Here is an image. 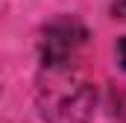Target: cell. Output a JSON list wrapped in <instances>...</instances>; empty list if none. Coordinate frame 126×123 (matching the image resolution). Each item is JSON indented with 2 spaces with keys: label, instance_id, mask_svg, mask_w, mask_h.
Instances as JSON below:
<instances>
[{
  "label": "cell",
  "instance_id": "obj_1",
  "mask_svg": "<svg viewBox=\"0 0 126 123\" xmlns=\"http://www.w3.org/2000/svg\"><path fill=\"white\" fill-rule=\"evenodd\" d=\"M111 12H114L117 18L126 21V0H114V3H111Z\"/></svg>",
  "mask_w": 126,
  "mask_h": 123
},
{
  "label": "cell",
  "instance_id": "obj_2",
  "mask_svg": "<svg viewBox=\"0 0 126 123\" xmlns=\"http://www.w3.org/2000/svg\"><path fill=\"white\" fill-rule=\"evenodd\" d=\"M117 59H120V64H123V70H126V38L117 44Z\"/></svg>",
  "mask_w": 126,
  "mask_h": 123
}]
</instances>
